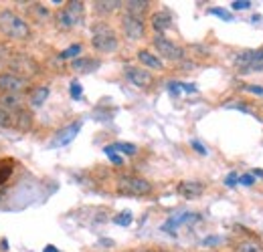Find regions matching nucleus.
Masks as SVG:
<instances>
[{"label": "nucleus", "instance_id": "nucleus-28", "mask_svg": "<svg viewBox=\"0 0 263 252\" xmlns=\"http://www.w3.org/2000/svg\"><path fill=\"white\" fill-rule=\"evenodd\" d=\"M239 184V174L237 172H231L229 176H227V180H225V186L227 188H235Z\"/></svg>", "mask_w": 263, "mask_h": 252}, {"label": "nucleus", "instance_id": "nucleus-6", "mask_svg": "<svg viewBox=\"0 0 263 252\" xmlns=\"http://www.w3.org/2000/svg\"><path fill=\"white\" fill-rule=\"evenodd\" d=\"M10 69H12V75H16V77H21V79H31L33 75L39 73V65L34 59H31L29 55H25V53H16L12 59H10Z\"/></svg>", "mask_w": 263, "mask_h": 252}, {"label": "nucleus", "instance_id": "nucleus-4", "mask_svg": "<svg viewBox=\"0 0 263 252\" xmlns=\"http://www.w3.org/2000/svg\"><path fill=\"white\" fill-rule=\"evenodd\" d=\"M83 14H85V4L79 0H71V2H67L65 8H61L57 12V23L61 29L69 31V29L77 27L79 23H83Z\"/></svg>", "mask_w": 263, "mask_h": 252}, {"label": "nucleus", "instance_id": "nucleus-19", "mask_svg": "<svg viewBox=\"0 0 263 252\" xmlns=\"http://www.w3.org/2000/svg\"><path fill=\"white\" fill-rule=\"evenodd\" d=\"M120 6H124V2H118V0H98V2H93V10L98 14H109V12L118 10Z\"/></svg>", "mask_w": 263, "mask_h": 252}, {"label": "nucleus", "instance_id": "nucleus-29", "mask_svg": "<svg viewBox=\"0 0 263 252\" xmlns=\"http://www.w3.org/2000/svg\"><path fill=\"white\" fill-rule=\"evenodd\" d=\"M69 93H71L73 99H81V85H79L77 81H73L71 87H69Z\"/></svg>", "mask_w": 263, "mask_h": 252}, {"label": "nucleus", "instance_id": "nucleus-15", "mask_svg": "<svg viewBox=\"0 0 263 252\" xmlns=\"http://www.w3.org/2000/svg\"><path fill=\"white\" fill-rule=\"evenodd\" d=\"M0 107L6 111H18V109H23V97L21 93H2L0 95Z\"/></svg>", "mask_w": 263, "mask_h": 252}, {"label": "nucleus", "instance_id": "nucleus-23", "mask_svg": "<svg viewBox=\"0 0 263 252\" xmlns=\"http://www.w3.org/2000/svg\"><path fill=\"white\" fill-rule=\"evenodd\" d=\"M114 150H118V152H122V154H126V156H136V154H138V148H136L134 143H126V141L114 143Z\"/></svg>", "mask_w": 263, "mask_h": 252}, {"label": "nucleus", "instance_id": "nucleus-2", "mask_svg": "<svg viewBox=\"0 0 263 252\" xmlns=\"http://www.w3.org/2000/svg\"><path fill=\"white\" fill-rule=\"evenodd\" d=\"M91 45H93V49H96L98 53H116L120 40H118L116 31H114L109 25L98 23V25H93V29H91Z\"/></svg>", "mask_w": 263, "mask_h": 252}, {"label": "nucleus", "instance_id": "nucleus-33", "mask_svg": "<svg viewBox=\"0 0 263 252\" xmlns=\"http://www.w3.org/2000/svg\"><path fill=\"white\" fill-rule=\"evenodd\" d=\"M239 182H241L243 186H253V184H255V180H253V176H251V174H245V176H239Z\"/></svg>", "mask_w": 263, "mask_h": 252}, {"label": "nucleus", "instance_id": "nucleus-10", "mask_svg": "<svg viewBox=\"0 0 263 252\" xmlns=\"http://www.w3.org/2000/svg\"><path fill=\"white\" fill-rule=\"evenodd\" d=\"M79 129H81V121H75V123L67 125L65 129H61V131L55 135V139L51 141V148H63L67 143H71V141L75 139V135L79 133Z\"/></svg>", "mask_w": 263, "mask_h": 252}, {"label": "nucleus", "instance_id": "nucleus-35", "mask_svg": "<svg viewBox=\"0 0 263 252\" xmlns=\"http://www.w3.org/2000/svg\"><path fill=\"white\" fill-rule=\"evenodd\" d=\"M180 87H182V91H186V93H197V87L191 85V83H180Z\"/></svg>", "mask_w": 263, "mask_h": 252}, {"label": "nucleus", "instance_id": "nucleus-36", "mask_svg": "<svg viewBox=\"0 0 263 252\" xmlns=\"http://www.w3.org/2000/svg\"><path fill=\"white\" fill-rule=\"evenodd\" d=\"M168 91L172 95H178V91H180V83H168Z\"/></svg>", "mask_w": 263, "mask_h": 252}, {"label": "nucleus", "instance_id": "nucleus-34", "mask_svg": "<svg viewBox=\"0 0 263 252\" xmlns=\"http://www.w3.org/2000/svg\"><path fill=\"white\" fill-rule=\"evenodd\" d=\"M243 89H245V91H249V93L263 95V87H259V85H243Z\"/></svg>", "mask_w": 263, "mask_h": 252}, {"label": "nucleus", "instance_id": "nucleus-17", "mask_svg": "<svg viewBox=\"0 0 263 252\" xmlns=\"http://www.w3.org/2000/svg\"><path fill=\"white\" fill-rule=\"evenodd\" d=\"M124 8H126V14L142 18V16L148 12L150 2H148V0H128V2H124Z\"/></svg>", "mask_w": 263, "mask_h": 252}, {"label": "nucleus", "instance_id": "nucleus-5", "mask_svg": "<svg viewBox=\"0 0 263 252\" xmlns=\"http://www.w3.org/2000/svg\"><path fill=\"white\" fill-rule=\"evenodd\" d=\"M152 45L158 51V55L164 57L166 61H182L184 59V49L178 47L176 43H172L170 38H166L164 34H156L152 38Z\"/></svg>", "mask_w": 263, "mask_h": 252}, {"label": "nucleus", "instance_id": "nucleus-26", "mask_svg": "<svg viewBox=\"0 0 263 252\" xmlns=\"http://www.w3.org/2000/svg\"><path fill=\"white\" fill-rule=\"evenodd\" d=\"M10 125H12V113L0 107V129H4V127H10Z\"/></svg>", "mask_w": 263, "mask_h": 252}, {"label": "nucleus", "instance_id": "nucleus-18", "mask_svg": "<svg viewBox=\"0 0 263 252\" xmlns=\"http://www.w3.org/2000/svg\"><path fill=\"white\" fill-rule=\"evenodd\" d=\"M253 61H255V51H241V53L235 57V65L239 67L241 73H249Z\"/></svg>", "mask_w": 263, "mask_h": 252}, {"label": "nucleus", "instance_id": "nucleus-3", "mask_svg": "<svg viewBox=\"0 0 263 252\" xmlns=\"http://www.w3.org/2000/svg\"><path fill=\"white\" fill-rule=\"evenodd\" d=\"M118 194L122 196H134V198H142V196H150L152 194V184L140 176H120L118 184H116Z\"/></svg>", "mask_w": 263, "mask_h": 252}, {"label": "nucleus", "instance_id": "nucleus-13", "mask_svg": "<svg viewBox=\"0 0 263 252\" xmlns=\"http://www.w3.org/2000/svg\"><path fill=\"white\" fill-rule=\"evenodd\" d=\"M12 125L16 127L18 131H31L33 127V113L27 111V109H18L14 115H12Z\"/></svg>", "mask_w": 263, "mask_h": 252}, {"label": "nucleus", "instance_id": "nucleus-31", "mask_svg": "<svg viewBox=\"0 0 263 252\" xmlns=\"http://www.w3.org/2000/svg\"><path fill=\"white\" fill-rule=\"evenodd\" d=\"M209 12H211V14H215V16H219V18H225V20H231V18H233V16H231V12L221 10V8H211Z\"/></svg>", "mask_w": 263, "mask_h": 252}, {"label": "nucleus", "instance_id": "nucleus-30", "mask_svg": "<svg viewBox=\"0 0 263 252\" xmlns=\"http://www.w3.org/2000/svg\"><path fill=\"white\" fill-rule=\"evenodd\" d=\"M231 6H233V10H247L251 6V2L249 0H235Z\"/></svg>", "mask_w": 263, "mask_h": 252}, {"label": "nucleus", "instance_id": "nucleus-16", "mask_svg": "<svg viewBox=\"0 0 263 252\" xmlns=\"http://www.w3.org/2000/svg\"><path fill=\"white\" fill-rule=\"evenodd\" d=\"M101 67V61L98 59H87V57H79L71 63V69L77 71V73H91V71H98Z\"/></svg>", "mask_w": 263, "mask_h": 252}, {"label": "nucleus", "instance_id": "nucleus-38", "mask_svg": "<svg viewBox=\"0 0 263 252\" xmlns=\"http://www.w3.org/2000/svg\"><path fill=\"white\" fill-rule=\"evenodd\" d=\"M251 176H257V178H263V170H253Z\"/></svg>", "mask_w": 263, "mask_h": 252}, {"label": "nucleus", "instance_id": "nucleus-7", "mask_svg": "<svg viewBox=\"0 0 263 252\" xmlns=\"http://www.w3.org/2000/svg\"><path fill=\"white\" fill-rule=\"evenodd\" d=\"M122 32L130 40H140L144 36V32H146L144 18H138V16H132V14H124L122 16Z\"/></svg>", "mask_w": 263, "mask_h": 252}, {"label": "nucleus", "instance_id": "nucleus-22", "mask_svg": "<svg viewBox=\"0 0 263 252\" xmlns=\"http://www.w3.org/2000/svg\"><path fill=\"white\" fill-rule=\"evenodd\" d=\"M237 252H263V246L257 240L249 238V240H243L237 244Z\"/></svg>", "mask_w": 263, "mask_h": 252}, {"label": "nucleus", "instance_id": "nucleus-9", "mask_svg": "<svg viewBox=\"0 0 263 252\" xmlns=\"http://www.w3.org/2000/svg\"><path fill=\"white\" fill-rule=\"evenodd\" d=\"M27 87V81L12 75V73H0V93H21Z\"/></svg>", "mask_w": 263, "mask_h": 252}, {"label": "nucleus", "instance_id": "nucleus-37", "mask_svg": "<svg viewBox=\"0 0 263 252\" xmlns=\"http://www.w3.org/2000/svg\"><path fill=\"white\" fill-rule=\"evenodd\" d=\"M217 242H219V238H206V240H202L204 246H209V244H217Z\"/></svg>", "mask_w": 263, "mask_h": 252}, {"label": "nucleus", "instance_id": "nucleus-24", "mask_svg": "<svg viewBox=\"0 0 263 252\" xmlns=\"http://www.w3.org/2000/svg\"><path fill=\"white\" fill-rule=\"evenodd\" d=\"M79 53H81V45H71L69 49H65V51L59 55V59H75Z\"/></svg>", "mask_w": 263, "mask_h": 252}, {"label": "nucleus", "instance_id": "nucleus-8", "mask_svg": "<svg viewBox=\"0 0 263 252\" xmlns=\"http://www.w3.org/2000/svg\"><path fill=\"white\" fill-rule=\"evenodd\" d=\"M124 73H126V77H128V81H130L132 85H136L140 89H150L152 83H154L152 73L142 69V67H126Z\"/></svg>", "mask_w": 263, "mask_h": 252}, {"label": "nucleus", "instance_id": "nucleus-21", "mask_svg": "<svg viewBox=\"0 0 263 252\" xmlns=\"http://www.w3.org/2000/svg\"><path fill=\"white\" fill-rule=\"evenodd\" d=\"M12 172H14V161L12 159H0V186L8 182Z\"/></svg>", "mask_w": 263, "mask_h": 252}, {"label": "nucleus", "instance_id": "nucleus-11", "mask_svg": "<svg viewBox=\"0 0 263 252\" xmlns=\"http://www.w3.org/2000/svg\"><path fill=\"white\" fill-rule=\"evenodd\" d=\"M176 192H178V196H182L184 200H197V198H200V196L204 194V184L186 180V182H180V184H178Z\"/></svg>", "mask_w": 263, "mask_h": 252}, {"label": "nucleus", "instance_id": "nucleus-32", "mask_svg": "<svg viewBox=\"0 0 263 252\" xmlns=\"http://www.w3.org/2000/svg\"><path fill=\"white\" fill-rule=\"evenodd\" d=\"M191 145H193V150H195L197 154H200V156H206V154H209V152H206V148H204L200 141H197V139H193V141H191Z\"/></svg>", "mask_w": 263, "mask_h": 252}, {"label": "nucleus", "instance_id": "nucleus-39", "mask_svg": "<svg viewBox=\"0 0 263 252\" xmlns=\"http://www.w3.org/2000/svg\"><path fill=\"white\" fill-rule=\"evenodd\" d=\"M45 252H59V250H57L55 246H51V244H49V246H45Z\"/></svg>", "mask_w": 263, "mask_h": 252}, {"label": "nucleus", "instance_id": "nucleus-12", "mask_svg": "<svg viewBox=\"0 0 263 252\" xmlns=\"http://www.w3.org/2000/svg\"><path fill=\"white\" fill-rule=\"evenodd\" d=\"M150 23H152V29L156 31V34H162V32L172 29V16L168 12H164V10L154 12L152 18H150Z\"/></svg>", "mask_w": 263, "mask_h": 252}, {"label": "nucleus", "instance_id": "nucleus-25", "mask_svg": "<svg viewBox=\"0 0 263 252\" xmlns=\"http://www.w3.org/2000/svg\"><path fill=\"white\" fill-rule=\"evenodd\" d=\"M103 152H105V156H107V158L111 159V163H116V165H122V163H124L122 156H118V154H116L114 145H105V148H103Z\"/></svg>", "mask_w": 263, "mask_h": 252}, {"label": "nucleus", "instance_id": "nucleus-27", "mask_svg": "<svg viewBox=\"0 0 263 252\" xmlns=\"http://www.w3.org/2000/svg\"><path fill=\"white\" fill-rule=\"evenodd\" d=\"M114 222L118 224V226H130L132 224V212H122V214H118Z\"/></svg>", "mask_w": 263, "mask_h": 252}, {"label": "nucleus", "instance_id": "nucleus-40", "mask_svg": "<svg viewBox=\"0 0 263 252\" xmlns=\"http://www.w3.org/2000/svg\"><path fill=\"white\" fill-rule=\"evenodd\" d=\"M148 252H152V250H148Z\"/></svg>", "mask_w": 263, "mask_h": 252}, {"label": "nucleus", "instance_id": "nucleus-20", "mask_svg": "<svg viewBox=\"0 0 263 252\" xmlns=\"http://www.w3.org/2000/svg\"><path fill=\"white\" fill-rule=\"evenodd\" d=\"M47 97H49V87H36L33 93H31V97H29V103L33 107H41L47 101Z\"/></svg>", "mask_w": 263, "mask_h": 252}, {"label": "nucleus", "instance_id": "nucleus-14", "mask_svg": "<svg viewBox=\"0 0 263 252\" xmlns=\"http://www.w3.org/2000/svg\"><path fill=\"white\" fill-rule=\"evenodd\" d=\"M138 61L144 65V67H148V69H154V71H162V69H164L162 59H160L158 55H152V53L146 51V49L138 51Z\"/></svg>", "mask_w": 263, "mask_h": 252}, {"label": "nucleus", "instance_id": "nucleus-1", "mask_svg": "<svg viewBox=\"0 0 263 252\" xmlns=\"http://www.w3.org/2000/svg\"><path fill=\"white\" fill-rule=\"evenodd\" d=\"M0 31H2V34H6L8 38H14V40H29L31 38V27L27 25V20H23L12 10L0 12Z\"/></svg>", "mask_w": 263, "mask_h": 252}]
</instances>
